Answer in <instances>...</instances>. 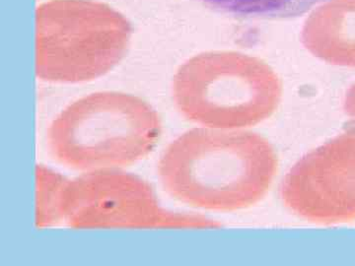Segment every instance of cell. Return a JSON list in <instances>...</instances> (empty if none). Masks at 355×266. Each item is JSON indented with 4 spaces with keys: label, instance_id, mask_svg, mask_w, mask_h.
I'll return each mask as SVG.
<instances>
[{
    "label": "cell",
    "instance_id": "cell-1",
    "mask_svg": "<svg viewBox=\"0 0 355 266\" xmlns=\"http://www.w3.org/2000/svg\"><path fill=\"white\" fill-rule=\"evenodd\" d=\"M277 167L275 148L257 133L193 128L166 148L158 172L175 200L197 209L236 211L266 197Z\"/></svg>",
    "mask_w": 355,
    "mask_h": 266
},
{
    "label": "cell",
    "instance_id": "cell-2",
    "mask_svg": "<svg viewBox=\"0 0 355 266\" xmlns=\"http://www.w3.org/2000/svg\"><path fill=\"white\" fill-rule=\"evenodd\" d=\"M162 123L141 98L121 92L93 93L72 103L46 133L55 160L77 171L128 167L157 145Z\"/></svg>",
    "mask_w": 355,
    "mask_h": 266
},
{
    "label": "cell",
    "instance_id": "cell-3",
    "mask_svg": "<svg viewBox=\"0 0 355 266\" xmlns=\"http://www.w3.org/2000/svg\"><path fill=\"white\" fill-rule=\"evenodd\" d=\"M130 34L125 18L105 4L46 2L37 13V76L60 83L98 78L121 62Z\"/></svg>",
    "mask_w": 355,
    "mask_h": 266
},
{
    "label": "cell",
    "instance_id": "cell-4",
    "mask_svg": "<svg viewBox=\"0 0 355 266\" xmlns=\"http://www.w3.org/2000/svg\"><path fill=\"white\" fill-rule=\"evenodd\" d=\"M279 79L256 58L207 53L178 70L174 98L188 120L221 130L253 127L270 118L279 102Z\"/></svg>",
    "mask_w": 355,
    "mask_h": 266
},
{
    "label": "cell",
    "instance_id": "cell-5",
    "mask_svg": "<svg viewBox=\"0 0 355 266\" xmlns=\"http://www.w3.org/2000/svg\"><path fill=\"white\" fill-rule=\"evenodd\" d=\"M60 222L71 228H211L207 217L168 211L151 184L113 169L67 179L60 203Z\"/></svg>",
    "mask_w": 355,
    "mask_h": 266
},
{
    "label": "cell",
    "instance_id": "cell-6",
    "mask_svg": "<svg viewBox=\"0 0 355 266\" xmlns=\"http://www.w3.org/2000/svg\"><path fill=\"white\" fill-rule=\"evenodd\" d=\"M280 197L305 220H355V133L340 135L306 154L287 172Z\"/></svg>",
    "mask_w": 355,
    "mask_h": 266
},
{
    "label": "cell",
    "instance_id": "cell-7",
    "mask_svg": "<svg viewBox=\"0 0 355 266\" xmlns=\"http://www.w3.org/2000/svg\"><path fill=\"white\" fill-rule=\"evenodd\" d=\"M214 10L238 18L289 20L302 17L333 0H198Z\"/></svg>",
    "mask_w": 355,
    "mask_h": 266
},
{
    "label": "cell",
    "instance_id": "cell-8",
    "mask_svg": "<svg viewBox=\"0 0 355 266\" xmlns=\"http://www.w3.org/2000/svg\"><path fill=\"white\" fill-rule=\"evenodd\" d=\"M67 179L43 165L37 166V227L60 225V198Z\"/></svg>",
    "mask_w": 355,
    "mask_h": 266
},
{
    "label": "cell",
    "instance_id": "cell-9",
    "mask_svg": "<svg viewBox=\"0 0 355 266\" xmlns=\"http://www.w3.org/2000/svg\"><path fill=\"white\" fill-rule=\"evenodd\" d=\"M352 118H355V113L352 114Z\"/></svg>",
    "mask_w": 355,
    "mask_h": 266
}]
</instances>
